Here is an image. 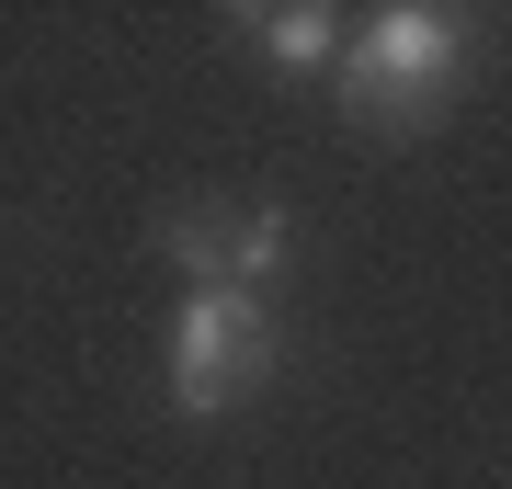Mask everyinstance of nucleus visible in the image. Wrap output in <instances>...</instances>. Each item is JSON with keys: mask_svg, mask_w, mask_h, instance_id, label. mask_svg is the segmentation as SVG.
<instances>
[{"mask_svg": "<svg viewBox=\"0 0 512 489\" xmlns=\"http://www.w3.org/2000/svg\"><path fill=\"white\" fill-rule=\"evenodd\" d=\"M456 69H467V23L444 0H387V12L353 23L330 103H342L353 137H421L444 114V91H456Z\"/></svg>", "mask_w": 512, "mask_h": 489, "instance_id": "obj_1", "label": "nucleus"}, {"mask_svg": "<svg viewBox=\"0 0 512 489\" xmlns=\"http://www.w3.org/2000/svg\"><path fill=\"white\" fill-rule=\"evenodd\" d=\"M160 262L183 273V296H262L296 273V205L285 194H194L160 217Z\"/></svg>", "mask_w": 512, "mask_h": 489, "instance_id": "obj_2", "label": "nucleus"}, {"mask_svg": "<svg viewBox=\"0 0 512 489\" xmlns=\"http://www.w3.org/2000/svg\"><path fill=\"white\" fill-rule=\"evenodd\" d=\"M274 308L262 296H183L171 308V342H160V387H171V421H228L274 387Z\"/></svg>", "mask_w": 512, "mask_h": 489, "instance_id": "obj_3", "label": "nucleus"}, {"mask_svg": "<svg viewBox=\"0 0 512 489\" xmlns=\"http://www.w3.org/2000/svg\"><path fill=\"white\" fill-rule=\"evenodd\" d=\"M239 35H251L262 69H285V80H342L353 23L330 12V0H274V12H239Z\"/></svg>", "mask_w": 512, "mask_h": 489, "instance_id": "obj_4", "label": "nucleus"}]
</instances>
